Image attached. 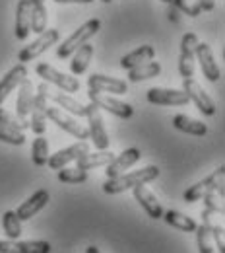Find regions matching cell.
Returning <instances> with one entry per match:
<instances>
[{"mask_svg": "<svg viewBox=\"0 0 225 253\" xmlns=\"http://www.w3.org/2000/svg\"><path fill=\"white\" fill-rule=\"evenodd\" d=\"M160 177V168L158 166H146L142 169H136V171H129V173H123L119 177H113V179H107L103 183V191L107 195H119V193H125L129 189H134L138 185H146L154 179Z\"/></svg>", "mask_w": 225, "mask_h": 253, "instance_id": "6da1fadb", "label": "cell"}, {"mask_svg": "<svg viewBox=\"0 0 225 253\" xmlns=\"http://www.w3.org/2000/svg\"><path fill=\"white\" fill-rule=\"evenodd\" d=\"M99 28H101V22H99L97 18L88 20L84 26H80L70 37H66L64 41H63V45L57 49V57H59V59H68V57H72V53H74L78 47H82L84 43H88V41L99 32Z\"/></svg>", "mask_w": 225, "mask_h": 253, "instance_id": "7a4b0ae2", "label": "cell"}, {"mask_svg": "<svg viewBox=\"0 0 225 253\" xmlns=\"http://www.w3.org/2000/svg\"><path fill=\"white\" fill-rule=\"evenodd\" d=\"M224 175H225V166L222 164L212 175L204 177L202 181L194 183L193 187H189V189L185 191V201H187V203H196V201H200L208 191H216L220 197H224V193H225Z\"/></svg>", "mask_w": 225, "mask_h": 253, "instance_id": "3957f363", "label": "cell"}, {"mask_svg": "<svg viewBox=\"0 0 225 253\" xmlns=\"http://www.w3.org/2000/svg\"><path fill=\"white\" fill-rule=\"evenodd\" d=\"M35 72L49 84H55L57 88L64 90V94H74L80 90V80L74 78L72 74H64L61 70H57L55 66H51L49 63H39L35 66Z\"/></svg>", "mask_w": 225, "mask_h": 253, "instance_id": "277c9868", "label": "cell"}, {"mask_svg": "<svg viewBox=\"0 0 225 253\" xmlns=\"http://www.w3.org/2000/svg\"><path fill=\"white\" fill-rule=\"evenodd\" d=\"M86 117H88V132H90V138L96 150H109L111 140H109V132L103 123V117H101V109L96 107L94 103H88Z\"/></svg>", "mask_w": 225, "mask_h": 253, "instance_id": "5b68a950", "label": "cell"}, {"mask_svg": "<svg viewBox=\"0 0 225 253\" xmlns=\"http://www.w3.org/2000/svg\"><path fill=\"white\" fill-rule=\"evenodd\" d=\"M88 97H90V103H94L99 109H105V111L113 113L119 119H130L134 115V107L127 101L119 99V97H111V95L103 94V92H96V90H90Z\"/></svg>", "mask_w": 225, "mask_h": 253, "instance_id": "8992f818", "label": "cell"}, {"mask_svg": "<svg viewBox=\"0 0 225 253\" xmlns=\"http://www.w3.org/2000/svg\"><path fill=\"white\" fill-rule=\"evenodd\" d=\"M47 119L53 121L55 125H59L63 130H66L68 134H72L78 140H88L90 132L84 125H80L70 113H66L64 109H61L59 105H49L47 107Z\"/></svg>", "mask_w": 225, "mask_h": 253, "instance_id": "52a82bcc", "label": "cell"}, {"mask_svg": "<svg viewBox=\"0 0 225 253\" xmlns=\"http://www.w3.org/2000/svg\"><path fill=\"white\" fill-rule=\"evenodd\" d=\"M59 39H61L59 30H45V32H41L33 43H30L28 47H24V49L18 53V61H20V63H30L33 59H37L39 55H43L49 47H53Z\"/></svg>", "mask_w": 225, "mask_h": 253, "instance_id": "ba28073f", "label": "cell"}, {"mask_svg": "<svg viewBox=\"0 0 225 253\" xmlns=\"http://www.w3.org/2000/svg\"><path fill=\"white\" fill-rule=\"evenodd\" d=\"M183 90L187 92L189 99L196 103V107H198L200 113H204V115H208V117H212V115L216 113V103H214V99L206 94V90H204L194 78H183Z\"/></svg>", "mask_w": 225, "mask_h": 253, "instance_id": "9c48e42d", "label": "cell"}, {"mask_svg": "<svg viewBox=\"0 0 225 253\" xmlns=\"http://www.w3.org/2000/svg\"><path fill=\"white\" fill-rule=\"evenodd\" d=\"M198 45V37L194 32H187L181 41V55H179V72L183 78H193L194 76V49Z\"/></svg>", "mask_w": 225, "mask_h": 253, "instance_id": "30bf717a", "label": "cell"}, {"mask_svg": "<svg viewBox=\"0 0 225 253\" xmlns=\"http://www.w3.org/2000/svg\"><path fill=\"white\" fill-rule=\"evenodd\" d=\"M194 57H196V61L200 63L204 78H208L210 82H218V80L222 78V68H220V64L216 63L214 53H212V49H210L208 43H200V41H198V45H196V49H194Z\"/></svg>", "mask_w": 225, "mask_h": 253, "instance_id": "8fae6325", "label": "cell"}, {"mask_svg": "<svg viewBox=\"0 0 225 253\" xmlns=\"http://www.w3.org/2000/svg\"><path fill=\"white\" fill-rule=\"evenodd\" d=\"M148 101L154 105H175V107H183L187 105L191 99L185 90H175V88H152L148 90Z\"/></svg>", "mask_w": 225, "mask_h": 253, "instance_id": "7c38bea8", "label": "cell"}, {"mask_svg": "<svg viewBox=\"0 0 225 253\" xmlns=\"http://www.w3.org/2000/svg\"><path fill=\"white\" fill-rule=\"evenodd\" d=\"M51 250L47 240H0V253H51Z\"/></svg>", "mask_w": 225, "mask_h": 253, "instance_id": "4fadbf2b", "label": "cell"}, {"mask_svg": "<svg viewBox=\"0 0 225 253\" xmlns=\"http://www.w3.org/2000/svg\"><path fill=\"white\" fill-rule=\"evenodd\" d=\"M86 152H90V144H88L86 140H80V142H76V144H72V146L64 148V150H59L57 154L49 156L47 164H49V168H51V169L59 171L61 168L68 166L70 162H76L80 156H84Z\"/></svg>", "mask_w": 225, "mask_h": 253, "instance_id": "5bb4252c", "label": "cell"}, {"mask_svg": "<svg viewBox=\"0 0 225 253\" xmlns=\"http://www.w3.org/2000/svg\"><path fill=\"white\" fill-rule=\"evenodd\" d=\"M142 158V152L136 148V146H132V148H127L123 154H119V156H115L113 162H109L107 166H105V173H107V179H113V177H119V175H123V173H127V169L132 168L138 160Z\"/></svg>", "mask_w": 225, "mask_h": 253, "instance_id": "9a60e30c", "label": "cell"}, {"mask_svg": "<svg viewBox=\"0 0 225 253\" xmlns=\"http://www.w3.org/2000/svg\"><path fill=\"white\" fill-rule=\"evenodd\" d=\"M49 201H51L49 191L39 189V191H35L26 203H22L14 212H16V216H18L20 220L26 222V220H30V218H33L39 211H43V209L49 205Z\"/></svg>", "mask_w": 225, "mask_h": 253, "instance_id": "2e32d148", "label": "cell"}, {"mask_svg": "<svg viewBox=\"0 0 225 253\" xmlns=\"http://www.w3.org/2000/svg\"><path fill=\"white\" fill-rule=\"evenodd\" d=\"M88 86L90 90L103 92V94H127L129 84L121 78H111L105 74H92L88 78Z\"/></svg>", "mask_w": 225, "mask_h": 253, "instance_id": "e0dca14e", "label": "cell"}, {"mask_svg": "<svg viewBox=\"0 0 225 253\" xmlns=\"http://www.w3.org/2000/svg\"><path fill=\"white\" fill-rule=\"evenodd\" d=\"M24 78H28V68H26L24 63L16 64L12 70H8V72L2 76V80H0V105L6 101L8 95L12 94V92L22 84Z\"/></svg>", "mask_w": 225, "mask_h": 253, "instance_id": "ac0fdd59", "label": "cell"}, {"mask_svg": "<svg viewBox=\"0 0 225 253\" xmlns=\"http://www.w3.org/2000/svg\"><path fill=\"white\" fill-rule=\"evenodd\" d=\"M132 191H134V199L140 203V207L148 212L150 218L158 220V218L163 216V207H161V203L146 185H138V187H134Z\"/></svg>", "mask_w": 225, "mask_h": 253, "instance_id": "d6986e66", "label": "cell"}, {"mask_svg": "<svg viewBox=\"0 0 225 253\" xmlns=\"http://www.w3.org/2000/svg\"><path fill=\"white\" fill-rule=\"evenodd\" d=\"M32 32V4L30 0H20L16 8V28L14 33L20 41H24Z\"/></svg>", "mask_w": 225, "mask_h": 253, "instance_id": "ffe728a7", "label": "cell"}, {"mask_svg": "<svg viewBox=\"0 0 225 253\" xmlns=\"http://www.w3.org/2000/svg\"><path fill=\"white\" fill-rule=\"evenodd\" d=\"M154 57H156V49L152 45H142V47H138V49L127 53L121 59V66L125 70H130L134 66H140V64H146L150 63V61H154Z\"/></svg>", "mask_w": 225, "mask_h": 253, "instance_id": "44dd1931", "label": "cell"}, {"mask_svg": "<svg viewBox=\"0 0 225 253\" xmlns=\"http://www.w3.org/2000/svg\"><path fill=\"white\" fill-rule=\"evenodd\" d=\"M33 84L30 78H24L22 84L18 86V99H16V115L28 119L30 111H32V105H33Z\"/></svg>", "mask_w": 225, "mask_h": 253, "instance_id": "7402d4cb", "label": "cell"}, {"mask_svg": "<svg viewBox=\"0 0 225 253\" xmlns=\"http://www.w3.org/2000/svg\"><path fill=\"white\" fill-rule=\"evenodd\" d=\"M115 154L109 152V150H97V152H86L84 156L76 160V168L88 171V169H94V168H105L109 162H113Z\"/></svg>", "mask_w": 225, "mask_h": 253, "instance_id": "603a6c76", "label": "cell"}, {"mask_svg": "<svg viewBox=\"0 0 225 253\" xmlns=\"http://www.w3.org/2000/svg\"><path fill=\"white\" fill-rule=\"evenodd\" d=\"M94 53H96V47L90 45V43H84L82 47H78V49L72 53L74 57H72V63H70V70H72L74 76H80V74H84V72L88 70Z\"/></svg>", "mask_w": 225, "mask_h": 253, "instance_id": "cb8c5ba5", "label": "cell"}, {"mask_svg": "<svg viewBox=\"0 0 225 253\" xmlns=\"http://www.w3.org/2000/svg\"><path fill=\"white\" fill-rule=\"evenodd\" d=\"M49 97L61 107V109H64L66 113H70V115H76V117H86V111H88V105H84V103H80L78 99H74L72 95L64 94V92H57V94H49Z\"/></svg>", "mask_w": 225, "mask_h": 253, "instance_id": "d4e9b609", "label": "cell"}, {"mask_svg": "<svg viewBox=\"0 0 225 253\" xmlns=\"http://www.w3.org/2000/svg\"><path fill=\"white\" fill-rule=\"evenodd\" d=\"M173 126H175L177 130L187 132V134H193V136H204V134L208 132V126L204 125L202 121L193 119V117H189V115H183V113H179V115L173 117Z\"/></svg>", "mask_w": 225, "mask_h": 253, "instance_id": "484cf974", "label": "cell"}, {"mask_svg": "<svg viewBox=\"0 0 225 253\" xmlns=\"http://www.w3.org/2000/svg\"><path fill=\"white\" fill-rule=\"evenodd\" d=\"M161 218L167 222L169 226H173V228H177L181 232H194L196 226H198L191 216H187V214H183L179 211H163Z\"/></svg>", "mask_w": 225, "mask_h": 253, "instance_id": "4316f807", "label": "cell"}, {"mask_svg": "<svg viewBox=\"0 0 225 253\" xmlns=\"http://www.w3.org/2000/svg\"><path fill=\"white\" fill-rule=\"evenodd\" d=\"M129 72V82H142V80H150V78H156L161 74V64L160 63H146L140 64V66H134L127 70Z\"/></svg>", "mask_w": 225, "mask_h": 253, "instance_id": "83f0119b", "label": "cell"}, {"mask_svg": "<svg viewBox=\"0 0 225 253\" xmlns=\"http://www.w3.org/2000/svg\"><path fill=\"white\" fill-rule=\"evenodd\" d=\"M32 4V32L39 33L47 30V8L45 0H30Z\"/></svg>", "mask_w": 225, "mask_h": 253, "instance_id": "f1b7e54d", "label": "cell"}, {"mask_svg": "<svg viewBox=\"0 0 225 253\" xmlns=\"http://www.w3.org/2000/svg\"><path fill=\"white\" fill-rule=\"evenodd\" d=\"M2 228L8 240H20L22 238V220L16 216L14 211H6L2 216Z\"/></svg>", "mask_w": 225, "mask_h": 253, "instance_id": "f546056e", "label": "cell"}, {"mask_svg": "<svg viewBox=\"0 0 225 253\" xmlns=\"http://www.w3.org/2000/svg\"><path fill=\"white\" fill-rule=\"evenodd\" d=\"M196 244H198V253H216L214 248V240H212V232L206 224L196 226Z\"/></svg>", "mask_w": 225, "mask_h": 253, "instance_id": "4dcf8cb0", "label": "cell"}, {"mask_svg": "<svg viewBox=\"0 0 225 253\" xmlns=\"http://www.w3.org/2000/svg\"><path fill=\"white\" fill-rule=\"evenodd\" d=\"M32 160L35 166H47L49 160V142L45 136H37L32 146Z\"/></svg>", "mask_w": 225, "mask_h": 253, "instance_id": "1f68e13d", "label": "cell"}, {"mask_svg": "<svg viewBox=\"0 0 225 253\" xmlns=\"http://www.w3.org/2000/svg\"><path fill=\"white\" fill-rule=\"evenodd\" d=\"M59 181L61 183H86L88 181V171L80 168H61L59 169Z\"/></svg>", "mask_w": 225, "mask_h": 253, "instance_id": "d6a6232c", "label": "cell"}, {"mask_svg": "<svg viewBox=\"0 0 225 253\" xmlns=\"http://www.w3.org/2000/svg\"><path fill=\"white\" fill-rule=\"evenodd\" d=\"M0 125L12 126V128H18V130L24 132L26 128H30V121L24 119V117H20V115H16V113L6 111L4 107H0Z\"/></svg>", "mask_w": 225, "mask_h": 253, "instance_id": "836d02e7", "label": "cell"}, {"mask_svg": "<svg viewBox=\"0 0 225 253\" xmlns=\"http://www.w3.org/2000/svg\"><path fill=\"white\" fill-rule=\"evenodd\" d=\"M0 140L6 142V144H12V146H22L26 142V134L18 128L0 125Z\"/></svg>", "mask_w": 225, "mask_h": 253, "instance_id": "e575fe53", "label": "cell"}, {"mask_svg": "<svg viewBox=\"0 0 225 253\" xmlns=\"http://www.w3.org/2000/svg\"><path fill=\"white\" fill-rule=\"evenodd\" d=\"M171 4L179 10V12H183V14H187V16H191V18H196V16H200V6L194 2V0H171Z\"/></svg>", "mask_w": 225, "mask_h": 253, "instance_id": "d590c367", "label": "cell"}, {"mask_svg": "<svg viewBox=\"0 0 225 253\" xmlns=\"http://www.w3.org/2000/svg\"><path fill=\"white\" fill-rule=\"evenodd\" d=\"M222 199L224 197H220L216 191H208L200 201H204V205H206V209H210V211H216V212H220L222 216H224V205H222Z\"/></svg>", "mask_w": 225, "mask_h": 253, "instance_id": "8d00e7d4", "label": "cell"}, {"mask_svg": "<svg viewBox=\"0 0 225 253\" xmlns=\"http://www.w3.org/2000/svg\"><path fill=\"white\" fill-rule=\"evenodd\" d=\"M194 2L200 6V10H206V12L214 10V6H216V2H214V0H194Z\"/></svg>", "mask_w": 225, "mask_h": 253, "instance_id": "74e56055", "label": "cell"}, {"mask_svg": "<svg viewBox=\"0 0 225 253\" xmlns=\"http://www.w3.org/2000/svg\"><path fill=\"white\" fill-rule=\"evenodd\" d=\"M169 20H171V22H175V24H179V10H177L175 6H171V8H169Z\"/></svg>", "mask_w": 225, "mask_h": 253, "instance_id": "f35d334b", "label": "cell"}, {"mask_svg": "<svg viewBox=\"0 0 225 253\" xmlns=\"http://www.w3.org/2000/svg\"><path fill=\"white\" fill-rule=\"evenodd\" d=\"M55 2H59V4H90L94 0H55Z\"/></svg>", "mask_w": 225, "mask_h": 253, "instance_id": "ab89813d", "label": "cell"}, {"mask_svg": "<svg viewBox=\"0 0 225 253\" xmlns=\"http://www.w3.org/2000/svg\"><path fill=\"white\" fill-rule=\"evenodd\" d=\"M86 253H101V252H99V248H96V246H90V248L86 250Z\"/></svg>", "mask_w": 225, "mask_h": 253, "instance_id": "60d3db41", "label": "cell"}, {"mask_svg": "<svg viewBox=\"0 0 225 253\" xmlns=\"http://www.w3.org/2000/svg\"><path fill=\"white\" fill-rule=\"evenodd\" d=\"M101 2H105V4H111V2H113V0H101Z\"/></svg>", "mask_w": 225, "mask_h": 253, "instance_id": "b9f144b4", "label": "cell"}, {"mask_svg": "<svg viewBox=\"0 0 225 253\" xmlns=\"http://www.w3.org/2000/svg\"><path fill=\"white\" fill-rule=\"evenodd\" d=\"M163 2H171V0H163Z\"/></svg>", "mask_w": 225, "mask_h": 253, "instance_id": "7bdbcfd3", "label": "cell"}]
</instances>
